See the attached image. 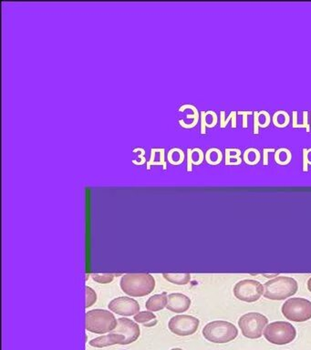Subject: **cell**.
<instances>
[{
    "label": "cell",
    "instance_id": "1",
    "mask_svg": "<svg viewBox=\"0 0 311 350\" xmlns=\"http://www.w3.org/2000/svg\"><path fill=\"white\" fill-rule=\"evenodd\" d=\"M120 289L132 297L150 294L156 288V279L149 274H126L120 282Z\"/></svg>",
    "mask_w": 311,
    "mask_h": 350
},
{
    "label": "cell",
    "instance_id": "2",
    "mask_svg": "<svg viewBox=\"0 0 311 350\" xmlns=\"http://www.w3.org/2000/svg\"><path fill=\"white\" fill-rule=\"evenodd\" d=\"M264 297L269 300L280 301L296 295L298 284L289 276H277L264 285Z\"/></svg>",
    "mask_w": 311,
    "mask_h": 350
},
{
    "label": "cell",
    "instance_id": "3",
    "mask_svg": "<svg viewBox=\"0 0 311 350\" xmlns=\"http://www.w3.org/2000/svg\"><path fill=\"white\" fill-rule=\"evenodd\" d=\"M203 335L206 340L212 343L226 344L236 339L238 335V329L228 321H212L204 327Z\"/></svg>",
    "mask_w": 311,
    "mask_h": 350
},
{
    "label": "cell",
    "instance_id": "4",
    "mask_svg": "<svg viewBox=\"0 0 311 350\" xmlns=\"http://www.w3.org/2000/svg\"><path fill=\"white\" fill-rule=\"evenodd\" d=\"M118 325V319L104 309H93L86 313V329L95 334H106L115 329Z\"/></svg>",
    "mask_w": 311,
    "mask_h": 350
},
{
    "label": "cell",
    "instance_id": "5",
    "mask_svg": "<svg viewBox=\"0 0 311 350\" xmlns=\"http://www.w3.org/2000/svg\"><path fill=\"white\" fill-rule=\"evenodd\" d=\"M266 340L274 345H287L296 338L295 326L285 321H276L267 325L264 330Z\"/></svg>",
    "mask_w": 311,
    "mask_h": 350
},
{
    "label": "cell",
    "instance_id": "6",
    "mask_svg": "<svg viewBox=\"0 0 311 350\" xmlns=\"http://www.w3.org/2000/svg\"><path fill=\"white\" fill-rule=\"evenodd\" d=\"M268 324L266 315L257 312H251L242 315L238 320V325L244 336L250 339L260 338Z\"/></svg>",
    "mask_w": 311,
    "mask_h": 350
},
{
    "label": "cell",
    "instance_id": "7",
    "mask_svg": "<svg viewBox=\"0 0 311 350\" xmlns=\"http://www.w3.org/2000/svg\"><path fill=\"white\" fill-rule=\"evenodd\" d=\"M281 311L287 320L306 322L311 319V302L301 297L290 298L283 304Z\"/></svg>",
    "mask_w": 311,
    "mask_h": 350
},
{
    "label": "cell",
    "instance_id": "8",
    "mask_svg": "<svg viewBox=\"0 0 311 350\" xmlns=\"http://www.w3.org/2000/svg\"><path fill=\"white\" fill-rule=\"evenodd\" d=\"M234 295L238 300L254 303L259 300L264 295L265 288L260 282L252 279H245L236 283L234 286Z\"/></svg>",
    "mask_w": 311,
    "mask_h": 350
},
{
    "label": "cell",
    "instance_id": "9",
    "mask_svg": "<svg viewBox=\"0 0 311 350\" xmlns=\"http://www.w3.org/2000/svg\"><path fill=\"white\" fill-rule=\"evenodd\" d=\"M200 325V321L193 315H178L171 318L168 323L169 330L179 336L195 334Z\"/></svg>",
    "mask_w": 311,
    "mask_h": 350
},
{
    "label": "cell",
    "instance_id": "10",
    "mask_svg": "<svg viewBox=\"0 0 311 350\" xmlns=\"http://www.w3.org/2000/svg\"><path fill=\"white\" fill-rule=\"evenodd\" d=\"M108 307L114 314L123 316H134L140 311L139 303L127 296H120L112 299Z\"/></svg>",
    "mask_w": 311,
    "mask_h": 350
},
{
    "label": "cell",
    "instance_id": "11",
    "mask_svg": "<svg viewBox=\"0 0 311 350\" xmlns=\"http://www.w3.org/2000/svg\"><path fill=\"white\" fill-rule=\"evenodd\" d=\"M112 332L124 336L125 340L123 342V345L133 343L139 338L140 334V326L138 323L126 317H120L118 319L117 327Z\"/></svg>",
    "mask_w": 311,
    "mask_h": 350
},
{
    "label": "cell",
    "instance_id": "12",
    "mask_svg": "<svg viewBox=\"0 0 311 350\" xmlns=\"http://www.w3.org/2000/svg\"><path fill=\"white\" fill-rule=\"evenodd\" d=\"M191 299L187 295L173 293L167 296L166 308L176 314L185 313L190 308Z\"/></svg>",
    "mask_w": 311,
    "mask_h": 350
},
{
    "label": "cell",
    "instance_id": "13",
    "mask_svg": "<svg viewBox=\"0 0 311 350\" xmlns=\"http://www.w3.org/2000/svg\"><path fill=\"white\" fill-rule=\"evenodd\" d=\"M124 340H125V338L123 335L110 332V334L100 335V336H98L94 339L90 340L89 345L93 346V347H97V348H101V347H106V346H110V345H116V344L123 345Z\"/></svg>",
    "mask_w": 311,
    "mask_h": 350
},
{
    "label": "cell",
    "instance_id": "14",
    "mask_svg": "<svg viewBox=\"0 0 311 350\" xmlns=\"http://www.w3.org/2000/svg\"><path fill=\"white\" fill-rule=\"evenodd\" d=\"M187 158V171L193 170V165H200L205 160V153L200 148H188L186 150Z\"/></svg>",
    "mask_w": 311,
    "mask_h": 350
},
{
    "label": "cell",
    "instance_id": "15",
    "mask_svg": "<svg viewBox=\"0 0 311 350\" xmlns=\"http://www.w3.org/2000/svg\"><path fill=\"white\" fill-rule=\"evenodd\" d=\"M151 165H162L166 169V149L151 148L150 160L147 161V170H150Z\"/></svg>",
    "mask_w": 311,
    "mask_h": 350
},
{
    "label": "cell",
    "instance_id": "16",
    "mask_svg": "<svg viewBox=\"0 0 311 350\" xmlns=\"http://www.w3.org/2000/svg\"><path fill=\"white\" fill-rule=\"evenodd\" d=\"M167 305V296L164 295H154L150 296L146 302V308L150 312L162 310Z\"/></svg>",
    "mask_w": 311,
    "mask_h": 350
},
{
    "label": "cell",
    "instance_id": "17",
    "mask_svg": "<svg viewBox=\"0 0 311 350\" xmlns=\"http://www.w3.org/2000/svg\"><path fill=\"white\" fill-rule=\"evenodd\" d=\"M226 166L240 165L243 161V159L241 158L242 151L240 149H235V148H226Z\"/></svg>",
    "mask_w": 311,
    "mask_h": 350
},
{
    "label": "cell",
    "instance_id": "18",
    "mask_svg": "<svg viewBox=\"0 0 311 350\" xmlns=\"http://www.w3.org/2000/svg\"><path fill=\"white\" fill-rule=\"evenodd\" d=\"M185 159H186V153L184 152V150L178 147H174L168 151L167 160L172 165H180L184 162Z\"/></svg>",
    "mask_w": 311,
    "mask_h": 350
},
{
    "label": "cell",
    "instance_id": "19",
    "mask_svg": "<svg viewBox=\"0 0 311 350\" xmlns=\"http://www.w3.org/2000/svg\"><path fill=\"white\" fill-rule=\"evenodd\" d=\"M272 121L276 128H286L290 122V117L286 110H277L272 117Z\"/></svg>",
    "mask_w": 311,
    "mask_h": 350
},
{
    "label": "cell",
    "instance_id": "20",
    "mask_svg": "<svg viewBox=\"0 0 311 350\" xmlns=\"http://www.w3.org/2000/svg\"><path fill=\"white\" fill-rule=\"evenodd\" d=\"M205 160L210 165H218L223 160V152L218 148H210L205 153Z\"/></svg>",
    "mask_w": 311,
    "mask_h": 350
},
{
    "label": "cell",
    "instance_id": "21",
    "mask_svg": "<svg viewBox=\"0 0 311 350\" xmlns=\"http://www.w3.org/2000/svg\"><path fill=\"white\" fill-rule=\"evenodd\" d=\"M274 160L277 164L285 166L289 164L292 160V153L286 148H279L274 154Z\"/></svg>",
    "mask_w": 311,
    "mask_h": 350
},
{
    "label": "cell",
    "instance_id": "22",
    "mask_svg": "<svg viewBox=\"0 0 311 350\" xmlns=\"http://www.w3.org/2000/svg\"><path fill=\"white\" fill-rule=\"evenodd\" d=\"M164 278L172 284L186 285L191 281L190 274H164Z\"/></svg>",
    "mask_w": 311,
    "mask_h": 350
},
{
    "label": "cell",
    "instance_id": "23",
    "mask_svg": "<svg viewBox=\"0 0 311 350\" xmlns=\"http://www.w3.org/2000/svg\"><path fill=\"white\" fill-rule=\"evenodd\" d=\"M261 159V154L259 150L256 148H248L245 150L243 160L248 165H256Z\"/></svg>",
    "mask_w": 311,
    "mask_h": 350
},
{
    "label": "cell",
    "instance_id": "24",
    "mask_svg": "<svg viewBox=\"0 0 311 350\" xmlns=\"http://www.w3.org/2000/svg\"><path fill=\"white\" fill-rule=\"evenodd\" d=\"M200 117L201 119L205 121L206 128L212 129V128L216 127V124H217L218 117L216 115V111H214V110H209L207 111L202 110Z\"/></svg>",
    "mask_w": 311,
    "mask_h": 350
},
{
    "label": "cell",
    "instance_id": "25",
    "mask_svg": "<svg viewBox=\"0 0 311 350\" xmlns=\"http://www.w3.org/2000/svg\"><path fill=\"white\" fill-rule=\"evenodd\" d=\"M231 120V123H232V128L233 129H236V120H237V112L233 110L231 111L230 114L226 119V111L225 110H222L220 111V128L222 129H225L227 124L229 123V121Z\"/></svg>",
    "mask_w": 311,
    "mask_h": 350
},
{
    "label": "cell",
    "instance_id": "26",
    "mask_svg": "<svg viewBox=\"0 0 311 350\" xmlns=\"http://www.w3.org/2000/svg\"><path fill=\"white\" fill-rule=\"evenodd\" d=\"M133 318H134L136 323H138V324H145L147 322L156 319V315L150 311H141V312H139L138 314H136L133 316Z\"/></svg>",
    "mask_w": 311,
    "mask_h": 350
},
{
    "label": "cell",
    "instance_id": "27",
    "mask_svg": "<svg viewBox=\"0 0 311 350\" xmlns=\"http://www.w3.org/2000/svg\"><path fill=\"white\" fill-rule=\"evenodd\" d=\"M271 116L268 111L266 110H260L258 111V121H259V128H267L270 125Z\"/></svg>",
    "mask_w": 311,
    "mask_h": 350
},
{
    "label": "cell",
    "instance_id": "28",
    "mask_svg": "<svg viewBox=\"0 0 311 350\" xmlns=\"http://www.w3.org/2000/svg\"><path fill=\"white\" fill-rule=\"evenodd\" d=\"M97 302V294L90 286H86V307H90Z\"/></svg>",
    "mask_w": 311,
    "mask_h": 350
},
{
    "label": "cell",
    "instance_id": "29",
    "mask_svg": "<svg viewBox=\"0 0 311 350\" xmlns=\"http://www.w3.org/2000/svg\"><path fill=\"white\" fill-rule=\"evenodd\" d=\"M114 275H110V274H103V275H92V279L100 283V284H109L110 282L113 281Z\"/></svg>",
    "mask_w": 311,
    "mask_h": 350
},
{
    "label": "cell",
    "instance_id": "30",
    "mask_svg": "<svg viewBox=\"0 0 311 350\" xmlns=\"http://www.w3.org/2000/svg\"><path fill=\"white\" fill-rule=\"evenodd\" d=\"M132 152H139V154L137 156V159H133V160H131L133 164H134L135 162H137L138 160H140L139 163H138V165H142V164L145 163L146 159L145 157H144L145 150H144L143 148H140V147H139V148H135L134 150H132Z\"/></svg>",
    "mask_w": 311,
    "mask_h": 350
},
{
    "label": "cell",
    "instance_id": "31",
    "mask_svg": "<svg viewBox=\"0 0 311 350\" xmlns=\"http://www.w3.org/2000/svg\"><path fill=\"white\" fill-rule=\"evenodd\" d=\"M237 115L243 116V128L244 129H247L248 128V121H247V119H248V116L254 115V111L252 110H239L237 111Z\"/></svg>",
    "mask_w": 311,
    "mask_h": 350
},
{
    "label": "cell",
    "instance_id": "32",
    "mask_svg": "<svg viewBox=\"0 0 311 350\" xmlns=\"http://www.w3.org/2000/svg\"><path fill=\"white\" fill-rule=\"evenodd\" d=\"M270 152H276V150L273 148H264L263 149V164L265 166L268 165V154Z\"/></svg>",
    "mask_w": 311,
    "mask_h": 350
},
{
    "label": "cell",
    "instance_id": "33",
    "mask_svg": "<svg viewBox=\"0 0 311 350\" xmlns=\"http://www.w3.org/2000/svg\"><path fill=\"white\" fill-rule=\"evenodd\" d=\"M302 157H303V167L302 170L304 172H306L308 170V160H307V149L304 148L302 151Z\"/></svg>",
    "mask_w": 311,
    "mask_h": 350
},
{
    "label": "cell",
    "instance_id": "34",
    "mask_svg": "<svg viewBox=\"0 0 311 350\" xmlns=\"http://www.w3.org/2000/svg\"><path fill=\"white\" fill-rule=\"evenodd\" d=\"M254 134H259V121H258V111H254Z\"/></svg>",
    "mask_w": 311,
    "mask_h": 350
},
{
    "label": "cell",
    "instance_id": "35",
    "mask_svg": "<svg viewBox=\"0 0 311 350\" xmlns=\"http://www.w3.org/2000/svg\"><path fill=\"white\" fill-rule=\"evenodd\" d=\"M308 111L304 110L303 111V124L306 127V132L309 133L310 132V124H308Z\"/></svg>",
    "mask_w": 311,
    "mask_h": 350
},
{
    "label": "cell",
    "instance_id": "36",
    "mask_svg": "<svg viewBox=\"0 0 311 350\" xmlns=\"http://www.w3.org/2000/svg\"><path fill=\"white\" fill-rule=\"evenodd\" d=\"M307 160H308V165H311V148L307 149Z\"/></svg>",
    "mask_w": 311,
    "mask_h": 350
},
{
    "label": "cell",
    "instance_id": "37",
    "mask_svg": "<svg viewBox=\"0 0 311 350\" xmlns=\"http://www.w3.org/2000/svg\"><path fill=\"white\" fill-rule=\"evenodd\" d=\"M306 287H307V289H308V291L310 292L311 293V277L307 280V283H306Z\"/></svg>",
    "mask_w": 311,
    "mask_h": 350
},
{
    "label": "cell",
    "instance_id": "38",
    "mask_svg": "<svg viewBox=\"0 0 311 350\" xmlns=\"http://www.w3.org/2000/svg\"><path fill=\"white\" fill-rule=\"evenodd\" d=\"M171 350H183L182 348H179V347H176V348H173V349Z\"/></svg>",
    "mask_w": 311,
    "mask_h": 350
},
{
    "label": "cell",
    "instance_id": "39",
    "mask_svg": "<svg viewBox=\"0 0 311 350\" xmlns=\"http://www.w3.org/2000/svg\"><path fill=\"white\" fill-rule=\"evenodd\" d=\"M310 115H311V112H310ZM310 127H311V123H310Z\"/></svg>",
    "mask_w": 311,
    "mask_h": 350
}]
</instances>
